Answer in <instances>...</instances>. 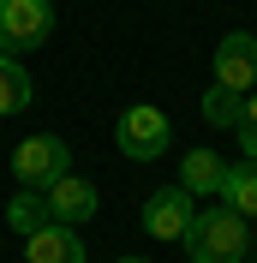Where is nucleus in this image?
Listing matches in <instances>:
<instances>
[{"mask_svg": "<svg viewBox=\"0 0 257 263\" xmlns=\"http://www.w3.org/2000/svg\"><path fill=\"white\" fill-rule=\"evenodd\" d=\"M54 36V0H0V54H30Z\"/></svg>", "mask_w": 257, "mask_h": 263, "instance_id": "obj_4", "label": "nucleus"}, {"mask_svg": "<svg viewBox=\"0 0 257 263\" xmlns=\"http://www.w3.org/2000/svg\"><path fill=\"white\" fill-rule=\"evenodd\" d=\"M60 174H72V149H66V138H54V132H36V138H24V144L12 149V180L18 185L48 192Z\"/></svg>", "mask_w": 257, "mask_h": 263, "instance_id": "obj_3", "label": "nucleus"}, {"mask_svg": "<svg viewBox=\"0 0 257 263\" xmlns=\"http://www.w3.org/2000/svg\"><path fill=\"white\" fill-rule=\"evenodd\" d=\"M114 144H120V156H132V162H156L161 149L174 144V120L161 114L156 102H132L126 114H120V126H114Z\"/></svg>", "mask_w": 257, "mask_h": 263, "instance_id": "obj_2", "label": "nucleus"}, {"mask_svg": "<svg viewBox=\"0 0 257 263\" xmlns=\"http://www.w3.org/2000/svg\"><path fill=\"white\" fill-rule=\"evenodd\" d=\"M186 257L192 263H245V246H251V228H245L240 210H227V203H209V210L192 215V228H186Z\"/></svg>", "mask_w": 257, "mask_h": 263, "instance_id": "obj_1", "label": "nucleus"}, {"mask_svg": "<svg viewBox=\"0 0 257 263\" xmlns=\"http://www.w3.org/2000/svg\"><path fill=\"white\" fill-rule=\"evenodd\" d=\"M222 203H227V210H240L245 221L257 215V162L227 167V180H222Z\"/></svg>", "mask_w": 257, "mask_h": 263, "instance_id": "obj_11", "label": "nucleus"}, {"mask_svg": "<svg viewBox=\"0 0 257 263\" xmlns=\"http://www.w3.org/2000/svg\"><path fill=\"white\" fill-rule=\"evenodd\" d=\"M215 84H227V90H257V36L251 30H227L222 42H215Z\"/></svg>", "mask_w": 257, "mask_h": 263, "instance_id": "obj_6", "label": "nucleus"}, {"mask_svg": "<svg viewBox=\"0 0 257 263\" xmlns=\"http://www.w3.org/2000/svg\"><path fill=\"white\" fill-rule=\"evenodd\" d=\"M240 114H245V96L240 90H227V84H209L204 90V120L222 132H240Z\"/></svg>", "mask_w": 257, "mask_h": 263, "instance_id": "obj_12", "label": "nucleus"}, {"mask_svg": "<svg viewBox=\"0 0 257 263\" xmlns=\"http://www.w3.org/2000/svg\"><path fill=\"white\" fill-rule=\"evenodd\" d=\"M6 221H12V233H36V228H48L54 215H48V197L30 192V185H18L12 197H6Z\"/></svg>", "mask_w": 257, "mask_h": 263, "instance_id": "obj_10", "label": "nucleus"}, {"mask_svg": "<svg viewBox=\"0 0 257 263\" xmlns=\"http://www.w3.org/2000/svg\"><path fill=\"white\" fill-rule=\"evenodd\" d=\"M24 263H84V239H78V228L48 221V228L24 233Z\"/></svg>", "mask_w": 257, "mask_h": 263, "instance_id": "obj_8", "label": "nucleus"}, {"mask_svg": "<svg viewBox=\"0 0 257 263\" xmlns=\"http://www.w3.org/2000/svg\"><path fill=\"white\" fill-rule=\"evenodd\" d=\"M120 263H150V257H120Z\"/></svg>", "mask_w": 257, "mask_h": 263, "instance_id": "obj_15", "label": "nucleus"}, {"mask_svg": "<svg viewBox=\"0 0 257 263\" xmlns=\"http://www.w3.org/2000/svg\"><path fill=\"white\" fill-rule=\"evenodd\" d=\"M222 180H227V162L215 149H186L179 156V185L192 197H222Z\"/></svg>", "mask_w": 257, "mask_h": 263, "instance_id": "obj_9", "label": "nucleus"}, {"mask_svg": "<svg viewBox=\"0 0 257 263\" xmlns=\"http://www.w3.org/2000/svg\"><path fill=\"white\" fill-rule=\"evenodd\" d=\"M240 149H245V162H257V90H245V114H240Z\"/></svg>", "mask_w": 257, "mask_h": 263, "instance_id": "obj_14", "label": "nucleus"}, {"mask_svg": "<svg viewBox=\"0 0 257 263\" xmlns=\"http://www.w3.org/2000/svg\"><path fill=\"white\" fill-rule=\"evenodd\" d=\"M42 197H48V215H54V221H66V228H78V221H90V215L102 210L96 185L78 180V174H60V180H54Z\"/></svg>", "mask_w": 257, "mask_h": 263, "instance_id": "obj_7", "label": "nucleus"}, {"mask_svg": "<svg viewBox=\"0 0 257 263\" xmlns=\"http://www.w3.org/2000/svg\"><path fill=\"white\" fill-rule=\"evenodd\" d=\"M30 108V72L18 66V54H0V114Z\"/></svg>", "mask_w": 257, "mask_h": 263, "instance_id": "obj_13", "label": "nucleus"}, {"mask_svg": "<svg viewBox=\"0 0 257 263\" xmlns=\"http://www.w3.org/2000/svg\"><path fill=\"white\" fill-rule=\"evenodd\" d=\"M192 192L186 185H161V192L144 197V233L150 239H186V228H192Z\"/></svg>", "mask_w": 257, "mask_h": 263, "instance_id": "obj_5", "label": "nucleus"}]
</instances>
